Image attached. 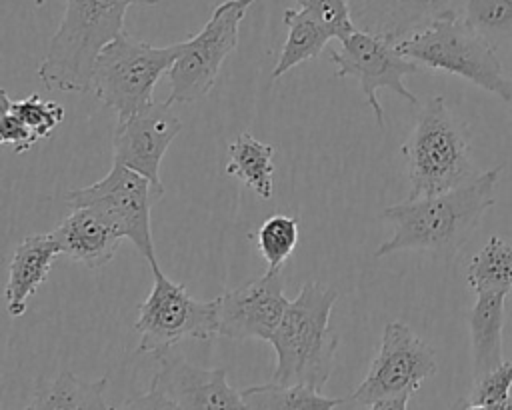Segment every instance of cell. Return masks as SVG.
<instances>
[{
	"label": "cell",
	"mask_w": 512,
	"mask_h": 410,
	"mask_svg": "<svg viewBox=\"0 0 512 410\" xmlns=\"http://www.w3.org/2000/svg\"><path fill=\"white\" fill-rule=\"evenodd\" d=\"M500 172L502 166H494L454 190L416 200L406 198L384 208L380 216L392 222L394 232L376 248L374 256L416 250L446 262L452 260L468 242L484 212L494 206Z\"/></svg>",
	"instance_id": "obj_1"
},
{
	"label": "cell",
	"mask_w": 512,
	"mask_h": 410,
	"mask_svg": "<svg viewBox=\"0 0 512 410\" xmlns=\"http://www.w3.org/2000/svg\"><path fill=\"white\" fill-rule=\"evenodd\" d=\"M160 0H64L62 20L50 38L38 78L50 90L90 92L98 52L124 32L130 6H154Z\"/></svg>",
	"instance_id": "obj_2"
},
{
	"label": "cell",
	"mask_w": 512,
	"mask_h": 410,
	"mask_svg": "<svg viewBox=\"0 0 512 410\" xmlns=\"http://www.w3.org/2000/svg\"><path fill=\"white\" fill-rule=\"evenodd\" d=\"M336 300L338 290L318 280L306 282L298 296L290 300L268 340L276 352L274 382H302L318 390L326 386L338 350V334L330 328Z\"/></svg>",
	"instance_id": "obj_3"
},
{
	"label": "cell",
	"mask_w": 512,
	"mask_h": 410,
	"mask_svg": "<svg viewBox=\"0 0 512 410\" xmlns=\"http://www.w3.org/2000/svg\"><path fill=\"white\" fill-rule=\"evenodd\" d=\"M400 152L408 168V200L454 190L480 174L472 162L468 126L442 96H434L422 106Z\"/></svg>",
	"instance_id": "obj_4"
},
{
	"label": "cell",
	"mask_w": 512,
	"mask_h": 410,
	"mask_svg": "<svg viewBox=\"0 0 512 410\" xmlns=\"http://www.w3.org/2000/svg\"><path fill=\"white\" fill-rule=\"evenodd\" d=\"M180 50L182 42L154 46L120 32L98 52L90 92L122 122L154 102V88L168 74Z\"/></svg>",
	"instance_id": "obj_5"
},
{
	"label": "cell",
	"mask_w": 512,
	"mask_h": 410,
	"mask_svg": "<svg viewBox=\"0 0 512 410\" xmlns=\"http://www.w3.org/2000/svg\"><path fill=\"white\" fill-rule=\"evenodd\" d=\"M398 48L422 68L462 76L512 104V78L504 74L496 48L472 30L462 16H456V12L400 40Z\"/></svg>",
	"instance_id": "obj_6"
},
{
	"label": "cell",
	"mask_w": 512,
	"mask_h": 410,
	"mask_svg": "<svg viewBox=\"0 0 512 410\" xmlns=\"http://www.w3.org/2000/svg\"><path fill=\"white\" fill-rule=\"evenodd\" d=\"M434 372V350L408 324L388 322L366 378L354 392L340 398V408L404 410Z\"/></svg>",
	"instance_id": "obj_7"
},
{
	"label": "cell",
	"mask_w": 512,
	"mask_h": 410,
	"mask_svg": "<svg viewBox=\"0 0 512 410\" xmlns=\"http://www.w3.org/2000/svg\"><path fill=\"white\" fill-rule=\"evenodd\" d=\"M150 270L154 284L134 322L138 352L162 356L182 340H214L218 336L216 300H196L182 284L170 280L158 264H152Z\"/></svg>",
	"instance_id": "obj_8"
},
{
	"label": "cell",
	"mask_w": 512,
	"mask_h": 410,
	"mask_svg": "<svg viewBox=\"0 0 512 410\" xmlns=\"http://www.w3.org/2000/svg\"><path fill=\"white\" fill-rule=\"evenodd\" d=\"M160 198L162 196L146 176L120 162H112L110 172L102 180L66 192V204L70 208H92L114 226L122 238L134 244L148 266L158 264L150 210Z\"/></svg>",
	"instance_id": "obj_9"
},
{
	"label": "cell",
	"mask_w": 512,
	"mask_h": 410,
	"mask_svg": "<svg viewBox=\"0 0 512 410\" xmlns=\"http://www.w3.org/2000/svg\"><path fill=\"white\" fill-rule=\"evenodd\" d=\"M252 2L254 0L220 2L202 30L182 40V50L168 70L170 104H190L212 90L222 62L238 44L240 22Z\"/></svg>",
	"instance_id": "obj_10"
},
{
	"label": "cell",
	"mask_w": 512,
	"mask_h": 410,
	"mask_svg": "<svg viewBox=\"0 0 512 410\" xmlns=\"http://www.w3.org/2000/svg\"><path fill=\"white\" fill-rule=\"evenodd\" d=\"M328 54L336 66V78L358 80L380 128L384 126V108L376 96L378 90H392L406 102L418 104V98L406 88L404 78L420 72L422 66L404 56L396 40L354 28L348 36L340 38V48Z\"/></svg>",
	"instance_id": "obj_11"
},
{
	"label": "cell",
	"mask_w": 512,
	"mask_h": 410,
	"mask_svg": "<svg viewBox=\"0 0 512 410\" xmlns=\"http://www.w3.org/2000/svg\"><path fill=\"white\" fill-rule=\"evenodd\" d=\"M160 370L152 376L144 394L128 398L122 408L136 410H204V408H246L240 390L226 380V370L198 368L182 354L160 356Z\"/></svg>",
	"instance_id": "obj_12"
},
{
	"label": "cell",
	"mask_w": 512,
	"mask_h": 410,
	"mask_svg": "<svg viewBox=\"0 0 512 410\" xmlns=\"http://www.w3.org/2000/svg\"><path fill=\"white\" fill-rule=\"evenodd\" d=\"M216 300L218 336L230 340H270L290 300L284 296L282 268H268Z\"/></svg>",
	"instance_id": "obj_13"
},
{
	"label": "cell",
	"mask_w": 512,
	"mask_h": 410,
	"mask_svg": "<svg viewBox=\"0 0 512 410\" xmlns=\"http://www.w3.org/2000/svg\"><path fill=\"white\" fill-rule=\"evenodd\" d=\"M180 130L182 122L172 112V104L168 100L152 102L134 116L116 124L112 136V162H120L146 176L156 192L164 196L160 164Z\"/></svg>",
	"instance_id": "obj_14"
},
{
	"label": "cell",
	"mask_w": 512,
	"mask_h": 410,
	"mask_svg": "<svg viewBox=\"0 0 512 410\" xmlns=\"http://www.w3.org/2000/svg\"><path fill=\"white\" fill-rule=\"evenodd\" d=\"M454 0H348L356 30L404 40L434 20L452 14Z\"/></svg>",
	"instance_id": "obj_15"
},
{
	"label": "cell",
	"mask_w": 512,
	"mask_h": 410,
	"mask_svg": "<svg viewBox=\"0 0 512 410\" xmlns=\"http://www.w3.org/2000/svg\"><path fill=\"white\" fill-rule=\"evenodd\" d=\"M52 236L60 246V256L90 270L106 266L124 240L118 230L92 208H74V212L52 230Z\"/></svg>",
	"instance_id": "obj_16"
},
{
	"label": "cell",
	"mask_w": 512,
	"mask_h": 410,
	"mask_svg": "<svg viewBox=\"0 0 512 410\" xmlns=\"http://www.w3.org/2000/svg\"><path fill=\"white\" fill-rule=\"evenodd\" d=\"M60 256V246L50 234L26 236L12 254L8 264V280L4 288L6 310L18 318L26 312L28 298L34 296L38 286L46 280L54 260Z\"/></svg>",
	"instance_id": "obj_17"
},
{
	"label": "cell",
	"mask_w": 512,
	"mask_h": 410,
	"mask_svg": "<svg viewBox=\"0 0 512 410\" xmlns=\"http://www.w3.org/2000/svg\"><path fill=\"white\" fill-rule=\"evenodd\" d=\"M506 292H480L470 310V344H472V374L482 378L502 360V328H504V298Z\"/></svg>",
	"instance_id": "obj_18"
},
{
	"label": "cell",
	"mask_w": 512,
	"mask_h": 410,
	"mask_svg": "<svg viewBox=\"0 0 512 410\" xmlns=\"http://www.w3.org/2000/svg\"><path fill=\"white\" fill-rule=\"evenodd\" d=\"M282 18L288 28V36L280 50L278 62L272 68V80H278L294 66L316 58L326 48V44L336 38L320 18L302 6L286 8Z\"/></svg>",
	"instance_id": "obj_19"
},
{
	"label": "cell",
	"mask_w": 512,
	"mask_h": 410,
	"mask_svg": "<svg viewBox=\"0 0 512 410\" xmlns=\"http://www.w3.org/2000/svg\"><path fill=\"white\" fill-rule=\"evenodd\" d=\"M274 154L272 144L242 132L228 144L226 174L242 180L260 200H268L274 194Z\"/></svg>",
	"instance_id": "obj_20"
},
{
	"label": "cell",
	"mask_w": 512,
	"mask_h": 410,
	"mask_svg": "<svg viewBox=\"0 0 512 410\" xmlns=\"http://www.w3.org/2000/svg\"><path fill=\"white\" fill-rule=\"evenodd\" d=\"M108 376L94 382L78 378L72 370H60L58 376L36 392L26 408L36 410H108L104 398Z\"/></svg>",
	"instance_id": "obj_21"
},
{
	"label": "cell",
	"mask_w": 512,
	"mask_h": 410,
	"mask_svg": "<svg viewBox=\"0 0 512 410\" xmlns=\"http://www.w3.org/2000/svg\"><path fill=\"white\" fill-rule=\"evenodd\" d=\"M246 408L258 410H332L340 408V398L324 396L310 384L266 382L240 390Z\"/></svg>",
	"instance_id": "obj_22"
},
{
	"label": "cell",
	"mask_w": 512,
	"mask_h": 410,
	"mask_svg": "<svg viewBox=\"0 0 512 410\" xmlns=\"http://www.w3.org/2000/svg\"><path fill=\"white\" fill-rule=\"evenodd\" d=\"M466 280L470 290L512 294V244L492 236L478 254L472 256Z\"/></svg>",
	"instance_id": "obj_23"
},
{
	"label": "cell",
	"mask_w": 512,
	"mask_h": 410,
	"mask_svg": "<svg viewBox=\"0 0 512 410\" xmlns=\"http://www.w3.org/2000/svg\"><path fill=\"white\" fill-rule=\"evenodd\" d=\"M462 18L494 48L512 40V0H466Z\"/></svg>",
	"instance_id": "obj_24"
},
{
	"label": "cell",
	"mask_w": 512,
	"mask_h": 410,
	"mask_svg": "<svg viewBox=\"0 0 512 410\" xmlns=\"http://www.w3.org/2000/svg\"><path fill=\"white\" fill-rule=\"evenodd\" d=\"M0 98V108L10 110L36 136V140L50 138L52 132L64 120V108L54 100H44L40 94H30L22 100H12L10 94L2 88Z\"/></svg>",
	"instance_id": "obj_25"
},
{
	"label": "cell",
	"mask_w": 512,
	"mask_h": 410,
	"mask_svg": "<svg viewBox=\"0 0 512 410\" xmlns=\"http://www.w3.org/2000/svg\"><path fill=\"white\" fill-rule=\"evenodd\" d=\"M256 244L268 268H282L298 244V218L288 214L268 216L256 232Z\"/></svg>",
	"instance_id": "obj_26"
},
{
	"label": "cell",
	"mask_w": 512,
	"mask_h": 410,
	"mask_svg": "<svg viewBox=\"0 0 512 410\" xmlns=\"http://www.w3.org/2000/svg\"><path fill=\"white\" fill-rule=\"evenodd\" d=\"M512 360L502 362L482 378L474 380L468 398L454 404V408H512Z\"/></svg>",
	"instance_id": "obj_27"
},
{
	"label": "cell",
	"mask_w": 512,
	"mask_h": 410,
	"mask_svg": "<svg viewBox=\"0 0 512 410\" xmlns=\"http://www.w3.org/2000/svg\"><path fill=\"white\" fill-rule=\"evenodd\" d=\"M296 4L320 18L338 40L354 30L348 0H296Z\"/></svg>",
	"instance_id": "obj_28"
},
{
	"label": "cell",
	"mask_w": 512,
	"mask_h": 410,
	"mask_svg": "<svg viewBox=\"0 0 512 410\" xmlns=\"http://www.w3.org/2000/svg\"><path fill=\"white\" fill-rule=\"evenodd\" d=\"M0 142L4 146H12L14 152L22 154L30 150L38 140L36 136L6 108H0Z\"/></svg>",
	"instance_id": "obj_29"
}]
</instances>
